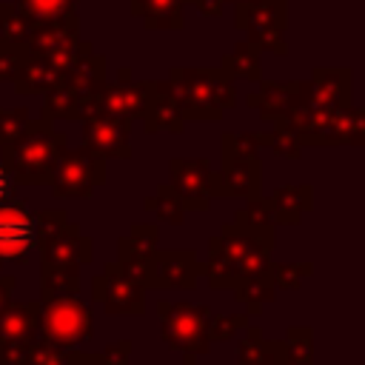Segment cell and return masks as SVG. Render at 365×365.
Listing matches in <instances>:
<instances>
[{"mask_svg":"<svg viewBox=\"0 0 365 365\" xmlns=\"http://www.w3.org/2000/svg\"><path fill=\"white\" fill-rule=\"evenodd\" d=\"M77 100L80 94L71 88V86H57L51 91H46V100H43V117L46 120H77Z\"/></svg>","mask_w":365,"mask_h":365,"instance_id":"d6a6232c","label":"cell"},{"mask_svg":"<svg viewBox=\"0 0 365 365\" xmlns=\"http://www.w3.org/2000/svg\"><path fill=\"white\" fill-rule=\"evenodd\" d=\"M208 314H211V308L197 305V302H171V299L157 302L163 339L168 342L171 351H180L185 356L208 354V348H211V339L205 334Z\"/></svg>","mask_w":365,"mask_h":365,"instance_id":"8992f818","label":"cell"},{"mask_svg":"<svg viewBox=\"0 0 365 365\" xmlns=\"http://www.w3.org/2000/svg\"><path fill=\"white\" fill-rule=\"evenodd\" d=\"M66 148V134L51 120H29L23 134L0 145V163L14 185H46L51 182L54 163Z\"/></svg>","mask_w":365,"mask_h":365,"instance_id":"7a4b0ae2","label":"cell"},{"mask_svg":"<svg viewBox=\"0 0 365 365\" xmlns=\"http://www.w3.org/2000/svg\"><path fill=\"white\" fill-rule=\"evenodd\" d=\"M234 222L237 225H251V228H274L277 225V217H274V205L268 197H254V200H245V205L234 214Z\"/></svg>","mask_w":365,"mask_h":365,"instance_id":"836d02e7","label":"cell"},{"mask_svg":"<svg viewBox=\"0 0 365 365\" xmlns=\"http://www.w3.org/2000/svg\"><path fill=\"white\" fill-rule=\"evenodd\" d=\"M14 285H17V279H14L11 274H0V308H3L6 302H11Z\"/></svg>","mask_w":365,"mask_h":365,"instance_id":"681fc988","label":"cell"},{"mask_svg":"<svg viewBox=\"0 0 365 365\" xmlns=\"http://www.w3.org/2000/svg\"><path fill=\"white\" fill-rule=\"evenodd\" d=\"M11 188H14V182H11L9 171H6V168H3V163H0V202H3L6 197H11Z\"/></svg>","mask_w":365,"mask_h":365,"instance_id":"f907efd6","label":"cell"},{"mask_svg":"<svg viewBox=\"0 0 365 365\" xmlns=\"http://www.w3.org/2000/svg\"><path fill=\"white\" fill-rule=\"evenodd\" d=\"M143 128L145 134H157V131H168V134H182L185 120L180 111V103L168 86V80H151V94L143 111Z\"/></svg>","mask_w":365,"mask_h":365,"instance_id":"2e32d148","label":"cell"},{"mask_svg":"<svg viewBox=\"0 0 365 365\" xmlns=\"http://www.w3.org/2000/svg\"><path fill=\"white\" fill-rule=\"evenodd\" d=\"M34 214L26 200L6 197L0 202V262H29L34 251Z\"/></svg>","mask_w":365,"mask_h":365,"instance_id":"30bf717a","label":"cell"},{"mask_svg":"<svg viewBox=\"0 0 365 365\" xmlns=\"http://www.w3.org/2000/svg\"><path fill=\"white\" fill-rule=\"evenodd\" d=\"M259 57H262V51H259L254 43L240 40V43H234V48L222 57L220 68H222L231 80H254V83H259V80H262V63H259Z\"/></svg>","mask_w":365,"mask_h":365,"instance_id":"4316f807","label":"cell"},{"mask_svg":"<svg viewBox=\"0 0 365 365\" xmlns=\"http://www.w3.org/2000/svg\"><path fill=\"white\" fill-rule=\"evenodd\" d=\"M148 94H151V80H134L131 77V68L123 66L114 83L106 80L100 86V106H103L106 114L137 120L145 111Z\"/></svg>","mask_w":365,"mask_h":365,"instance_id":"4fadbf2b","label":"cell"},{"mask_svg":"<svg viewBox=\"0 0 365 365\" xmlns=\"http://www.w3.org/2000/svg\"><path fill=\"white\" fill-rule=\"evenodd\" d=\"M188 3H194L202 17H220L225 9V0H188Z\"/></svg>","mask_w":365,"mask_h":365,"instance_id":"c3c4849f","label":"cell"},{"mask_svg":"<svg viewBox=\"0 0 365 365\" xmlns=\"http://www.w3.org/2000/svg\"><path fill=\"white\" fill-rule=\"evenodd\" d=\"M257 143H259V148H271L274 154L288 157V160H299V154H302V145L297 143V137H291L288 131H282L277 125H274V131H257Z\"/></svg>","mask_w":365,"mask_h":365,"instance_id":"74e56055","label":"cell"},{"mask_svg":"<svg viewBox=\"0 0 365 365\" xmlns=\"http://www.w3.org/2000/svg\"><path fill=\"white\" fill-rule=\"evenodd\" d=\"M103 359L108 365H128V356H131V339H120V342H111L106 345V351H100Z\"/></svg>","mask_w":365,"mask_h":365,"instance_id":"bcb514c9","label":"cell"},{"mask_svg":"<svg viewBox=\"0 0 365 365\" xmlns=\"http://www.w3.org/2000/svg\"><path fill=\"white\" fill-rule=\"evenodd\" d=\"M143 208H145V211H154V194H151V197H145V200H143Z\"/></svg>","mask_w":365,"mask_h":365,"instance_id":"816d5d0a","label":"cell"},{"mask_svg":"<svg viewBox=\"0 0 365 365\" xmlns=\"http://www.w3.org/2000/svg\"><path fill=\"white\" fill-rule=\"evenodd\" d=\"M220 180H222V197L254 200L262 194V163L259 157H251V160L222 157Z\"/></svg>","mask_w":365,"mask_h":365,"instance_id":"ac0fdd59","label":"cell"},{"mask_svg":"<svg viewBox=\"0 0 365 365\" xmlns=\"http://www.w3.org/2000/svg\"><path fill=\"white\" fill-rule=\"evenodd\" d=\"M157 254V228L151 222H134L125 237L117 240V259H134L148 262Z\"/></svg>","mask_w":365,"mask_h":365,"instance_id":"f1b7e54d","label":"cell"},{"mask_svg":"<svg viewBox=\"0 0 365 365\" xmlns=\"http://www.w3.org/2000/svg\"><path fill=\"white\" fill-rule=\"evenodd\" d=\"M34 339H3L0 342V365H29Z\"/></svg>","mask_w":365,"mask_h":365,"instance_id":"ee69618b","label":"cell"},{"mask_svg":"<svg viewBox=\"0 0 365 365\" xmlns=\"http://www.w3.org/2000/svg\"><path fill=\"white\" fill-rule=\"evenodd\" d=\"M188 0H131V14L143 20L148 31H180L185 26Z\"/></svg>","mask_w":365,"mask_h":365,"instance_id":"44dd1931","label":"cell"},{"mask_svg":"<svg viewBox=\"0 0 365 365\" xmlns=\"http://www.w3.org/2000/svg\"><path fill=\"white\" fill-rule=\"evenodd\" d=\"M29 108H0V145L11 143L17 134H23V128L29 125Z\"/></svg>","mask_w":365,"mask_h":365,"instance_id":"b9f144b4","label":"cell"},{"mask_svg":"<svg viewBox=\"0 0 365 365\" xmlns=\"http://www.w3.org/2000/svg\"><path fill=\"white\" fill-rule=\"evenodd\" d=\"M66 365H108V362L103 359V354H86V351L68 348L66 351Z\"/></svg>","mask_w":365,"mask_h":365,"instance_id":"7dc6e473","label":"cell"},{"mask_svg":"<svg viewBox=\"0 0 365 365\" xmlns=\"http://www.w3.org/2000/svg\"><path fill=\"white\" fill-rule=\"evenodd\" d=\"M0 271H3V262H0Z\"/></svg>","mask_w":365,"mask_h":365,"instance_id":"db71d44e","label":"cell"},{"mask_svg":"<svg viewBox=\"0 0 365 365\" xmlns=\"http://www.w3.org/2000/svg\"><path fill=\"white\" fill-rule=\"evenodd\" d=\"M80 294V265L40 262V299Z\"/></svg>","mask_w":365,"mask_h":365,"instance_id":"83f0119b","label":"cell"},{"mask_svg":"<svg viewBox=\"0 0 365 365\" xmlns=\"http://www.w3.org/2000/svg\"><path fill=\"white\" fill-rule=\"evenodd\" d=\"M185 365H197V362H185Z\"/></svg>","mask_w":365,"mask_h":365,"instance_id":"f5cc1de1","label":"cell"},{"mask_svg":"<svg viewBox=\"0 0 365 365\" xmlns=\"http://www.w3.org/2000/svg\"><path fill=\"white\" fill-rule=\"evenodd\" d=\"M106 182V157L88 151V148H63L57 163H54V171H51V194L57 200H66V197H91L94 188H100Z\"/></svg>","mask_w":365,"mask_h":365,"instance_id":"52a82bcc","label":"cell"},{"mask_svg":"<svg viewBox=\"0 0 365 365\" xmlns=\"http://www.w3.org/2000/svg\"><path fill=\"white\" fill-rule=\"evenodd\" d=\"M103 83H106V57L97 54L91 48V43H83L80 57L74 60V66L66 74V86H71L77 94H86V91L100 88Z\"/></svg>","mask_w":365,"mask_h":365,"instance_id":"484cf974","label":"cell"},{"mask_svg":"<svg viewBox=\"0 0 365 365\" xmlns=\"http://www.w3.org/2000/svg\"><path fill=\"white\" fill-rule=\"evenodd\" d=\"M202 274V265L197 259V254L191 248H182V251H160L154 254L151 259V279H154V288H163V291H191L197 285Z\"/></svg>","mask_w":365,"mask_h":365,"instance_id":"5bb4252c","label":"cell"},{"mask_svg":"<svg viewBox=\"0 0 365 365\" xmlns=\"http://www.w3.org/2000/svg\"><path fill=\"white\" fill-rule=\"evenodd\" d=\"M288 0H240L234 3V29L259 51L288 54L285 43Z\"/></svg>","mask_w":365,"mask_h":365,"instance_id":"5b68a950","label":"cell"},{"mask_svg":"<svg viewBox=\"0 0 365 365\" xmlns=\"http://www.w3.org/2000/svg\"><path fill=\"white\" fill-rule=\"evenodd\" d=\"M168 86L180 103L185 123H217L237 103L234 80L222 68L174 66L168 71Z\"/></svg>","mask_w":365,"mask_h":365,"instance_id":"3957f363","label":"cell"},{"mask_svg":"<svg viewBox=\"0 0 365 365\" xmlns=\"http://www.w3.org/2000/svg\"><path fill=\"white\" fill-rule=\"evenodd\" d=\"M14 9L31 29V26H40L57 17L77 14V0H14Z\"/></svg>","mask_w":365,"mask_h":365,"instance_id":"4dcf8cb0","label":"cell"},{"mask_svg":"<svg viewBox=\"0 0 365 365\" xmlns=\"http://www.w3.org/2000/svg\"><path fill=\"white\" fill-rule=\"evenodd\" d=\"M80 46H83V40H80V17L77 14L57 17V20L40 23V26H31L29 29V37L23 43L26 54H46V57H51L66 71L80 57V51H83Z\"/></svg>","mask_w":365,"mask_h":365,"instance_id":"ba28073f","label":"cell"},{"mask_svg":"<svg viewBox=\"0 0 365 365\" xmlns=\"http://www.w3.org/2000/svg\"><path fill=\"white\" fill-rule=\"evenodd\" d=\"M66 83V71L46 54H26L11 86L17 94H46Z\"/></svg>","mask_w":365,"mask_h":365,"instance_id":"ffe728a7","label":"cell"},{"mask_svg":"<svg viewBox=\"0 0 365 365\" xmlns=\"http://www.w3.org/2000/svg\"><path fill=\"white\" fill-rule=\"evenodd\" d=\"M37 336L51 342L54 348H77L94 336V314L91 305L80 299V294L40 299L37 311Z\"/></svg>","mask_w":365,"mask_h":365,"instance_id":"277c9868","label":"cell"},{"mask_svg":"<svg viewBox=\"0 0 365 365\" xmlns=\"http://www.w3.org/2000/svg\"><path fill=\"white\" fill-rule=\"evenodd\" d=\"M231 291H234V299H237L240 305H245V314H248V317H251V314H254V317L262 314V305L277 299V285L271 282L268 274L251 277V279H240Z\"/></svg>","mask_w":365,"mask_h":365,"instance_id":"f546056e","label":"cell"},{"mask_svg":"<svg viewBox=\"0 0 365 365\" xmlns=\"http://www.w3.org/2000/svg\"><path fill=\"white\" fill-rule=\"evenodd\" d=\"M220 154H222V157H242V160L259 157L257 131H242V134L225 131V134H222V140H220Z\"/></svg>","mask_w":365,"mask_h":365,"instance_id":"8d00e7d4","label":"cell"},{"mask_svg":"<svg viewBox=\"0 0 365 365\" xmlns=\"http://www.w3.org/2000/svg\"><path fill=\"white\" fill-rule=\"evenodd\" d=\"M268 200L274 205L277 225H299L302 214H308L314 208V185H308V182L279 185V188H274V194Z\"/></svg>","mask_w":365,"mask_h":365,"instance_id":"cb8c5ba5","label":"cell"},{"mask_svg":"<svg viewBox=\"0 0 365 365\" xmlns=\"http://www.w3.org/2000/svg\"><path fill=\"white\" fill-rule=\"evenodd\" d=\"M351 68L348 66H331V68H314L308 80H302V100L319 108H339L351 103Z\"/></svg>","mask_w":365,"mask_h":365,"instance_id":"9a60e30c","label":"cell"},{"mask_svg":"<svg viewBox=\"0 0 365 365\" xmlns=\"http://www.w3.org/2000/svg\"><path fill=\"white\" fill-rule=\"evenodd\" d=\"M66 225H68V217H66L63 208H46V211H37V214H34V240H37V245L51 242Z\"/></svg>","mask_w":365,"mask_h":365,"instance_id":"f35d334b","label":"cell"},{"mask_svg":"<svg viewBox=\"0 0 365 365\" xmlns=\"http://www.w3.org/2000/svg\"><path fill=\"white\" fill-rule=\"evenodd\" d=\"M168 174H171V188L177 191L180 202L185 211H208L211 208V163L202 157H174L168 163Z\"/></svg>","mask_w":365,"mask_h":365,"instance_id":"8fae6325","label":"cell"},{"mask_svg":"<svg viewBox=\"0 0 365 365\" xmlns=\"http://www.w3.org/2000/svg\"><path fill=\"white\" fill-rule=\"evenodd\" d=\"M362 143H365V111L354 103L334 108L325 128V145H362Z\"/></svg>","mask_w":365,"mask_h":365,"instance_id":"603a6c76","label":"cell"},{"mask_svg":"<svg viewBox=\"0 0 365 365\" xmlns=\"http://www.w3.org/2000/svg\"><path fill=\"white\" fill-rule=\"evenodd\" d=\"M94 259V242L80 231L77 222H68L51 242L40 245V262L57 265H86Z\"/></svg>","mask_w":365,"mask_h":365,"instance_id":"d6986e66","label":"cell"},{"mask_svg":"<svg viewBox=\"0 0 365 365\" xmlns=\"http://www.w3.org/2000/svg\"><path fill=\"white\" fill-rule=\"evenodd\" d=\"M282 356L288 365H314V328L291 325L282 339Z\"/></svg>","mask_w":365,"mask_h":365,"instance_id":"1f68e13d","label":"cell"},{"mask_svg":"<svg viewBox=\"0 0 365 365\" xmlns=\"http://www.w3.org/2000/svg\"><path fill=\"white\" fill-rule=\"evenodd\" d=\"M245 336L237 342V365H288L282 356V339H265L259 325H245Z\"/></svg>","mask_w":365,"mask_h":365,"instance_id":"7402d4cb","label":"cell"},{"mask_svg":"<svg viewBox=\"0 0 365 365\" xmlns=\"http://www.w3.org/2000/svg\"><path fill=\"white\" fill-rule=\"evenodd\" d=\"M29 365H66V351L54 348L51 342L37 336L31 345V354H29Z\"/></svg>","mask_w":365,"mask_h":365,"instance_id":"f6af8a7d","label":"cell"},{"mask_svg":"<svg viewBox=\"0 0 365 365\" xmlns=\"http://www.w3.org/2000/svg\"><path fill=\"white\" fill-rule=\"evenodd\" d=\"M154 214L163 222H171V225H182L185 222V208H182L177 191L171 188V182L157 185V191H154Z\"/></svg>","mask_w":365,"mask_h":365,"instance_id":"d590c367","label":"cell"},{"mask_svg":"<svg viewBox=\"0 0 365 365\" xmlns=\"http://www.w3.org/2000/svg\"><path fill=\"white\" fill-rule=\"evenodd\" d=\"M83 123V148L106 157V160H128L131 157V145H128V134H131V123L128 117H117V114H97Z\"/></svg>","mask_w":365,"mask_h":365,"instance_id":"7c38bea8","label":"cell"},{"mask_svg":"<svg viewBox=\"0 0 365 365\" xmlns=\"http://www.w3.org/2000/svg\"><path fill=\"white\" fill-rule=\"evenodd\" d=\"M26 37H29V23L17 14L14 3H0V40L26 43Z\"/></svg>","mask_w":365,"mask_h":365,"instance_id":"60d3db41","label":"cell"},{"mask_svg":"<svg viewBox=\"0 0 365 365\" xmlns=\"http://www.w3.org/2000/svg\"><path fill=\"white\" fill-rule=\"evenodd\" d=\"M314 274V262H268V277L282 291H297L305 277Z\"/></svg>","mask_w":365,"mask_h":365,"instance_id":"e575fe53","label":"cell"},{"mask_svg":"<svg viewBox=\"0 0 365 365\" xmlns=\"http://www.w3.org/2000/svg\"><path fill=\"white\" fill-rule=\"evenodd\" d=\"M299 100H302V80H285V83L259 80V91H254V94L245 97L248 108H257V114H259L262 123L279 120Z\"/></svg>","mask_w":365,"mask_h":365,"instance_id":"e0dca14e","label":"cell"},{"mask_svg":"<svg viewBox=\"0 0 365 365\" xmlns=\"http://www.w3.org/2000/svg\"><path fill=\"white\" fill-rule=\"evenodd\" d=\"M245 325H248V314H208L205 334L211 342H220V339H231Z\"/></svg>","mask_w":365,"mask_h":365,"instance_id":"ab89813d","label":"cell"},{"mask_svg":"<svg viewBox=\"0 0 365 365\" xmlns=\"http://www.w3.org/2000/svg\"><path fill=\"white\" fill-rule=\"evenodd\" d=\"M37 311H40V299L6 302L0 308V342L3 339H34L37 336Z\"/></svg>","mask_w":365,"mask_h":365,"instance_id":"d4e9b609","label":"cell"},{"mask_svg":"<svg viewBox=\"0 0 365 365\" xmlns=\"http://www.w3.org/2000/svg\"><path fill=\"white\" fill-rule=\"evenodd\" d=\"M91 299L106 308V314L123 317H143L145 314V288L128 279L114 259L103 265V274L91 279Z\"/></svg>","mask_w":365,"mask_h":365,"instance_id":"9c48e42d","label":"cell"},{"mask_svg":"<svg viewBox=\"0 0 365 365\" xmlns=\"http://www.w3.org/2000/svg\"><path fill=\"white\" fill-rule=\"evenodd\" d=\"M23 60H26L23 43L0 40V83H3V80H14V74H17V68L23 66Z\"/></svg>","mask_w":365,"mask_h":365,"instance_id":"7bdbcfd3","label":"cell"},{"mask_svg":"<svg viewBox=\"0 0 365 365\" xmlns=\"http://www.w3.org/2000/svg\"><path fill=\"white\" fill-rule=\"evenodd\" d=\"M277 245L274 228H251L225 222L217 237L208 240V259L202 265L214 291H228L240 279L268 274L271 251Z\"/></svg>","mask_w":365,"mask_h":365,"instance_id":"6da1fadb","label":"cell"}]
</instances>
